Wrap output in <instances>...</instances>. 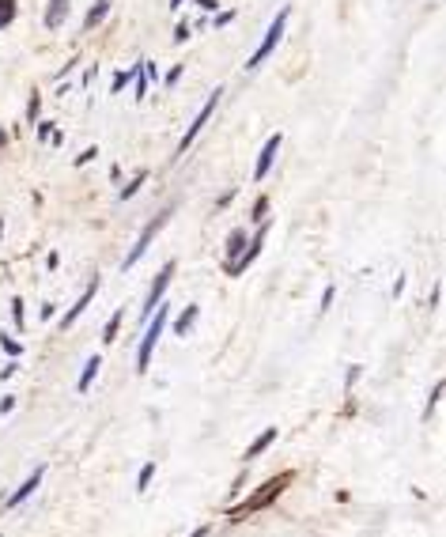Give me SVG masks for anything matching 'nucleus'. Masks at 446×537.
I'll use <instances>...</instances> for the list:
<instances>
[{
    "label": "nucleus",
    "instance_id": "nucleus-12",
    "mask_svg": "<svg viewBox=\"0 0 446 537\" xmlns=\"http://www.w3.org/2000/svg\"><path fill=\"white\" fill-rule=\"evenodd\" d=\"M64 15H68V0H50V12H46V27L57 30L64 23Z\"/></svg>",
    "mask_w": 446,
    "mask_h": 537
},
{
    "label": "nucleus",
    "instance_id": "nucleus-20",
    "mask_svg": "<svg viewBox=\"0 0 446 537\" xmlns=\"http://www.w3.org/2000/svg\"><path fill=\"white\" fill-rule=\"evenodd\" d=\"M439 397H443V382H435L431 397H427V408H424V420H431V413H435V405H439Z\"/></svg>",
    "mask_w": 446,
    "mask_h": 537
},
{
    "label": "nucleus",
    "instance_id": "nucleus-19",
    "mask_svg": "<svg viewBox=\"0 0 446 537\" xmlns=\"http://www.w3.org/2000/svg\"><path fill=\"white\" fill-rule=\"evenodd\" d=\"M15 19V0H0V30Z\"/></svg>",
    "mask_w": 446,
    "mask_h": 537
},
{
    "label": "nucleus",
    "instance_id": "nucleus-25",
    "mask_svg": "<svg viewBox=\"0 0 446 537\" xmlns=\"http://www.w3.org/2000/svg\"><path fill=\"white\" fill-rule=\"evenodd\" d=\"M144 95H148V76L136 72V99H144Z\"/></svg>",
    "mask_w": 446,
    "mask_h": 537
},
{
    "label": "nucleus",
    "instance_id": "nucleus-3",
    "mask_svg": "<svg viewBox=\"0 0 446 537\" xmlns=\"http://www.w3.org/2000/svg\"><path fill=\"white\" fill-rule=\"evenodd\" d=\"M284 484H288V477H277V480H269V484H261V488H257V496H250L246 503H239V507L231 511V518H246V515H254V511L269 507V503L284 492Z\"/></svg>",
    "mask_w": 446,
    "mask_h": 537
},
{
    "label": "nucleus",
    "instance_id": "nucleus-11",
    "mask_svg": "<svg viewBox=\"0 0 446 537\" xmlns=\"http://www.w3.org/2000/svg\"><path fill=\"white\" fill-rule=\"evenodd\" d=\"M277 435H280L277 428H265L261 435H257L254 443H250V451H246V462H254L257 454H265V451H269V446H272V439H277Z\"/></svg>",
    "mask_w": 446,
    "mask_h": 537
},
{
    "label": "nucleus",
    "instance_id": "nucleus-33",
    "mask_svg": "<svg viewBox=\"0 0 446 537\" xmlns=\"http://www.w3.org/2000/svg\"><path fill=\"white\" fill-rule=\"evenodd\" d=\"M170 8H182V0H170Z\"/></svg>",
    "mask_w": 446,
    "mask_h": 537
},
{
    "label": "nucleus",
    "instance_id": "nucleus-10",
    "mask_svg": "<svg viewBox=\"0 0 446 537\" xmlns=\"http://www.w3.org/2000/svg\"><path fill=\"white\" fill-rule=\"evenodd\" d=\"M95 292H99V280H91V288H87V292L80 295V303H76V307H72V310H68V314H64V318H61V330H68V326L76 322L80 314H84V310H87V303L95 299Z\"/></svg>",
    "mask_w": 446,
    "mask_h": 537
},
{
    "label": "nucleus",
    "instance_id": "nucleus-23",
    "mask_svg": "<svg viewBox=\"0 0 446 537\" xmlns=\"http://www.w3.org/2000/svg\"><path fill=\"white\" fill-rule=\"evenodd\" d=\"M265 212H269V197H257V205H254V220H257V223H265Z\"/></svg>",
    "mask_w": 446,
    "mask_h": 537
},
{
    "label": "nucleus",
    "instance_id": "nucleus-4",
    "mask_svg": "<svg viewBox=\"0 0 446 537\" xmlns=\"http://www.w3.org/2000/svg\"><path fill=\"white\" fill-rule=\"evenodd\" d=\"M167 216H170V208H163V212H159V220H151V223H148V227H144V231H140V238H136V246H133V250H129V258H125V261H121V269H125V272H129V269H133V265H136V261H140V258H144V254H148L151 238H156V235H159V227H163V223H167Z\"/></svg>",
    "mask_w": 446,
    "mask_h": 537
},
{
    "label": "nucleus",
    "instance_id": "nucleus-2",
    "mask_svg": "<svg viewBox=\"0 0 446 537\" xmlns=\"http://www.w3.org/2000/svg\"><path fill=\"white\" fill-rule=\"evenodd\" d=\"M167 303H159V314L148 322V333H144V341H140V352H136V371H148V364H151V352H156V344H159V337H163L167 330Z\"/></svg>",
    "mask_w": 446,
    "mask_h": 537
},
{
    "label": "nucleus",
    "instance_id": "nucleus-13",
    "mask_svg": "<svg viewBox=\"0 0 446 537\" xmlns=\"http://www.w3.org/2000/svg\"><path fill=\"white\" fill-rule=\"evenodd\" d=\"M99 356H91V359H87V364H84V375H80V394H87V390H91V382H95V375H99Z\"/></svg>",
    "mask_w": 446,
    "mask_h": 537
},
{
    "label": "nucleus",
    "instance_id": "nucleus-30",
    "mask_svg": "<svg viewBox=\"0 0 446 537\" xmlns=\"http://www.w3.org/2000/svg\"><path fill=\"white\" fill-rule=\"evenodd\" d=\"M231 19H234V12H223V15H216L212 23H216V27H227V23H231Z\"/></svg>",
    "mask_w": 446,
    "mask_h": 537
},
{
    "label": "nucleus",
    "instance_id": "nucleus-18",
    "mask_svg": "<svg viewBox=\"0 0 446 537\" xmlns=\"http://www.w3.org/2000/svg\"><path fill=\"white\" fill-rule=\"evenodd\" d=\"M144 182H148V171L133 174V182H129V186H125V189H121V194H118V197H121V201H129V197H133V194H136V189H140V186H144Z\"/></svg>",
    "mask_w": 446,
    "mask_h": 537
},
{
    "label": "nucleus",
    "instance_id": "nucleus-29",
    "mask_svg": "<svg viewBox=\"0 0 446 537\" xmlns=\"http://www.w3.org/2000/svg\"><path fill=\"white\" fill-rule=\"evenodd\" d=\"M178 79H182V65H174L167 72V84H178Z\"/></svg>",
    "mask_w": 446,
    "mask_h": 537
},
{
    "label": "nucleus",
    "instance_id": "nucleus-16",
    "mask_svg": "<svg viewBox=\"0 0 446 537\" xmlns=\"http://www.w3.org/2000/svg\"><path fill=\"white\" fill-rule=\"evenodd\" d=\"M246 250V231H231V235H227V258H239V254Z\"/></svg>",
    "mask_w": 446,
    "mask_h": 537
},
{
    "label": "nucleus",
    "instance_id": "nucleus-32",
    "mask_svg": "<svg viewBox=\"0 0 446 537\" xmlns=\"http://www.w3.org/2000/svg\"><path fill=\"white\" fill-rule=\"evenodd\" d=\"M197 4L205 8V12H216V8H220V4H216V0H197Z\"/></svg>",
    "mask_w": 446,
    "mask_h": 537
},
{
    "label": "nucleus",
    "instance_id": "nucleus-21",
    "mask_svg": "<svg viewBox=\"0 0 446 537\" xmlns=\"http://www.w3.org/2000/svg\"><path fill=\"white\" fill-rule=\"evenodd\" d=\"M151 477H156V466H151V462H148V466H144V469H140V480H136V488H140V492H148Z\"/></svg>",
    "mask_w": 446,
    "mask_h": 537
},
{
    "label": "nucleus",
    "instance_id": "nucleus-24",
    "mask_svg": "<svg viewBox=\"0 0 446 537\" xmlns=\"http://www.w3.org/2000/svg\"><path fill=\"white\" fill-rule=\"evenodd\" d=\"M38 110H42V99L35 95V99H30V106H27V122H30V125L38 122Z\"/></svg>",
    "mask_w": 446,
    "mask_h": 537
},
{
    "label": "nucleus",
    "instance_id": "nucleus-31",
    "mask_svg": "<svg viewBox=\"0 0 446 537\" xmlns=\"http://www.w3.org/2000/svg\"><path fill=\"white\" fill-rule=\"evenodd\" d=\"M50 133H53V125H50V122H42V125H38V140H46Z\"/></svg>",
    "mask_w": 446,
    "mask_h": 537
},
{
    "label": "nucleus",
    "instance_id": "nucleus-9",
    "mask_svg": "<svg viewBox=\"0 0 446 537\" xmlns=\"http://www.w3.org/2000/svg\"><path fill=\"white\" fill-rule=\"evenodd\" d=\"M42 473H46L42 466H38L35 473H30V477H27V480H23V484H19V488H15V492H12V496H8V507H19V503H23V500H27V496H30V492H35V488H38V484H42Z\"/></svg>",
    "mask_w": 446,
    "mask_h": 537
},
{
    "label": "nucleus",
    "instance_id": "nucleus-15",
    "mask_svg": "<svg viewBox=\"0 0 446 537\" xmlns=\"http://www.w3.org/2000/svg\"><path fill=\"white\" fill-rule=\"evenodd\" d=\"M197 326V307H189V310H182V318L174 322V333L178 337H189V330Z\"/></svg>",
    "mask_w": 446,
    "mask_h": 537
},
{
    "label": "nucleus",
    "instance_id": "nucleus-28",
    "mask_svg": "<svg viewBox=\"0 0 446 537\" xmlns=\"http://www.w3.org/2000/svg\"><path fill=\"white\" fill-rule=\"evenodd\" d=\"M95 156H99V151H95V148H87V151H84V156H80V159H76V167H84V163H91V159H95Z\"/></svg>",
    "mask_w": 446,
    "mask_h": 537
},
{
    "label": "nucleus",
    "instance_id": "nucleus-6",
    "mask_svg": "<svg viewBox=\"0 0 446 537\" xmlns=\"http://www.w3.org/2000/svg\"><path fill=\"white\" fill-rule=\"evenodd\" d=\"M280 144H284V136H280V133H272L269 140H265L261 156H257V167H254V178H265V174L272 171V163H277V151H280Z\"/></svg>",
    "mask_w": 446,
    "mask_h": 537
},
{
    "label": "nucleus",
    "instance_id": "nucleus-5",
    "mask_svg": "<svg viewBox=\"0 0 446 537\" xmlns=\"http://www.w3.org/2000/svg\"><path fill=\"white\" fill-rule=\"evenodd\" d=\"M220 99H223V91H220V87H216V91L208 95V102L197 110V117H193V125H189V129H185V136H182V140H178V156H182V151L189 148L193 140H197V133L208 125V117H212V110H216V106H220Z\"/></svg>",
    "mask_w": 446,
    "mask_h": 537
},
{
    "label": "nucleus",
    "instance_id": "nucleus-34",
    "mask_svg": "<svg viewBox=\"0 0 446 537\" xmlns=\"http://www.w3.org/2000/svg\"><path fill=\"white\" fill-rule=\"evenodd\" d=\"M4 140H8V133H4V129H0V144H4Z\"/></svg>",
    "mask_w": 446,
    "mask_h": 537
},
{
    "label": "nucleus",
    "instance_id": "nucleus-7",
    "mask_svg": "<svg viewBox=\"0 0 446 537\" xmlns=\"http://www.w3.org/2000/svg\"><path fill=\"white\" fill-rule=\"evenodd\" d=\"M170 276H174V261H167V265H163V269H159L156 284H151V295H148V303H144V318H151V310H156V307H159V299H163V292H167Z\"/></svg>",
    "mask_w": 446,
    "mask_h": 537
},
{
    "label": "nucleus",
    "instance_id": "nucleus-1",
    "mask_svg": "<svg viewBox=\"0 0 446 537\" xmlns=\"http://www.w3.org/2000/svg\"><path fill=\"white\" fill-rule=\"evenodd\" d=\"M288 15H291V8H280V15L269 23V30H265V38H261V46H257V53L246 61V68L254 72V68H261L265 61H269V53L277 50V42L284 38V27H288Z\"/></svg>",
    "mask_w": 446,
    "mask_h": 537
},
{
    "label": "nucleus",
    "instance_id": "nucleus-17",
    "mask_svg": "<svg viewBox=\"0 0 446 537\" xmlns=\"http://www.w3.org/2000/svg\"><path fill=\"white\" fill-rule=\"evenodd\" d=\"M121 318H125V310H113V318L106 322V330H102V341H113V337H118V330H121Z\"/></svg>",
    "mask_w": 446,
    "mask_h": 537
},
{
    "label": "nucleus",
    "instance_id": "nucleus-14",
    "mask_svg": "<svg viewBox=\"0 0 446 537\" xmlns=\"http://www.w3.org/2000/svg\"><path fill=\"white\" fill-rule=\"evenodd\" d=\"M106 12H110V0H95V4H91V12H87V19H84V27L91 30L95 23H102V19H106Z\"/></svg>",
    "mask_w": 446,
    "mask_h": 537
},
{
    "label": "nucleus",
    "instance_id": "nucleus-8",
    "mask_svg": "<svg viewBox=\"0 0 446 537\" xmlns=\"http://www.w3.org/2000/svg\"><path fill=\"white\" fill-rule=\"evenodd\" d=\"M265 231H269V227H265V223H261V231H257V238H254V243H250L246 250L239 254V258L231 261V265H227V272H234V276H239L242 269H250V261H254L257 254H261V246H265Z\"/></svg>",
    "mask_w": 446,
    "mask_h": 537
},
{
    "label": "nucleus",
    "instance_id": "nucleus-22",
    "mask_svg": "<svg viewBox=\"0 0 446 537\" xmlns=\"http://www.w3.org/2000/svg\"><path fill=\"white\" fill-rule=\"evenodd\" d=\"M0 344H4V352H8V356H19V352H23V344L19 341H15V337H0Z\"/></svg>",
    "mask_w": 446,
    "mask_h": 537
},
{
    "label": "nucleus",
    "instance_id": "nucleus-26",
    "mask_svg": "<svg viewBox=\"0 0 446 537\" xmlns=\"http://www.w3.org/2000/svg\"><path fill=\"white\" fill-rule=\"evenodd\" d=\"M174 42L182 46V42H189V27H185V23H178V30H174Z\"/></svg>",
    "mask_w": 446,
    "mask_h": 537
},
{
    "label": "nucleus",
    "instance_id": "nucleus-27",
    "mask_svg": "<svg viewBox=\"0 0 446 537\" xmlns=\"http://www.w3.org/2000/svg\"><path fill=\"white\" fill-rule=\"evenodd\" d=\"M12 318L15 326H23V299H12Z\"/></svg>",
    "mask_w": 446,
    "mask_h": 537
}]
</instances>
